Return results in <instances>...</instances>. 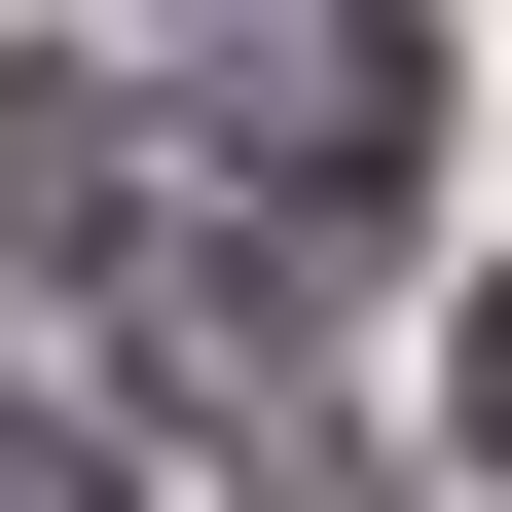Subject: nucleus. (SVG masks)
I'll list each match as a JSON object with an SVG mask.
<instances>
[{"instance_id":"f257e3e1","label":"nucleus","mask_w":512,"mask_h":512,"mask_svg":"<svg viewBox=\"0 0 512 512\" xmlns=\"http://www.w3.org/2000/svg\"><path fill=\"white\" fill-rule=\"evenodd\" d=\"M183 110H220V147L330 220V183H403V110H439V74L366 37V0H220V74H183Z\"/></svg>"},{"instance_id":"f03ea898","label":"nucleus","mask_w":512,"mask_h":512,"mask_svg":"<svg viewBox=\"0 0 512 512\" xmlns=\"http://www.w3.org/2000/svg\"><path fill=\"white\" fill-rule=\"evenodd\" d=\"M0 512H110V439H37V403H0Z\"/></svg>"},{"instance_id":"7ed1b4c3","label":"nucleus","mask_w":512,"mask_h":512,"mask_svg":"<svg viewBox=\"0 0 512 512\" xmlns=\"http://www.w3.org/2000/svg\"><path fill=\"white\" fill-rule=\"evenodd\" d=\"M256 512H366V476H330V439H256Z\"/></svg>"},{"instance_id":"20e7f679","label":"nucleus","mask_w":512,"mask_h":512,"mask_svg":"<svg viewBox=\"0 0 512 512\" xmlns=\"http://www.w3.org/2000/svg\"><path fill=\"white\" fill-rule=\"evenodd\" d=\"M476 476H512V293H476Z\"/></svg>"}]
</instances>
